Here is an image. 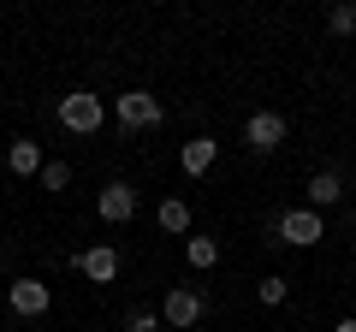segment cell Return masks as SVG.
<instances>
[{"instance_id":"cell-1","label":"cell","mask_w":356,"mask_h":332,"mask_svg":"<svg viewBox=\"0 0 356 332\" xmlns=\"http://www.w3.org/2000/svg\"><path fill=\"white\" fill-rule=\"evenodd\" d=\"M267 238L291 243V249H309V243H321V238H327V226H321V214H315V208H291V214H273Z\"/></svg>"},{"instance_id":"cell-2","label":"cell","mask_w":356,"mask_h":332,"mask_svg":"<svg viewBox=\"0 0 356 332\" xmlns=\"http://www.w3.org/2000/svg\"><path fill=\"white\" fill-rule=\"evenodd\" d=\"M102 119H107V107H102V95H89V90H72L60 101V125L72 131V137H95Z\"/></svg>"},{"instance_id":"cell-3","label":"cell","mask_w":356,"mask_h":332,"mask_svg":"<svg viewBox=\"0 0 356 332\" xmlns=\"http://www.w3.org/2000/svg\"><path fill=\"white\" fill-rule=\"evenodd\" d=\"M113 119H119L125 131H154V125L166 119V107L154 101L149 90H131V95H113Z\"/></svg>"},{"instance_id":"cell-4","label":"cell","mask_w":356,"mask_h":332,"mask_svg":"<svg viewBox=\"0 0 356 332\" xmlns=\"http://www.w3.org/2000/svg\"><path fill=\"white\" fill-rule=\"evenodd\" d=\"M72 267L83 273L89 285H113L119 279V249H113V243H89V249L72 256Z\"/></svg>"},{"instance_id":"cell-5","label":"cell","mask_w":356,"mask_h":332,"mask_svg":"<svg viewBox=\"0 0 356 332\" xmlns=\"http://www.w3.org/2000/svg\"><path fill=\"white\" fill-rule=\"evenodd\" d=\"M196 320H202V297L196 291H184V285H172V291H166V303H161V326H196Z\"/></svg>"},{"instance_id":"cell-6","label":"cell","mask_w":356,"mask_h":332,"mask_svg":"<svg viewBox=\"0 0 356 332\" xmlns=\"http://www.w3.org/2000/svg\"><path fill=\"white\" fill-rule=\"evenodd\" d=\"M95 214H102L107 226H125V219L137 214V190H131L125 179H113V184H107L102 196H95Z\"/></svg>"},{"instance_id":"cell-7","label":"cell","mask_w":356,"mask_h":332,"mask_svg":"<svg viewBox=\"0 0 356 332\" xmlns=\"http://www.w3.org/2000/svg\"><path fill=\"white\" fill-rule=\"evenodd\" d=\"M243 142H250L255 154L285 149V119H280V113H250V125H243Z\"/></svg>"},{"instance_id":"cell-8","label":"cell","mask_w":356,"mask_h":332,"mask_svg":"<svg viewBox=\"0 0 356 332\" xmlns=\"http://www.w3.org/2000/svg\"><path fill=\"white\" fill-rule=\"evenodd\" d=\"M13 315H24V320H36V315H48V303H54V291L42 279H13Z\"/></svg>"},{"instance_id":"cell-9","label":"cell","mask_w":356,"mask_h":332,"mask_svg":"<svg viewBox=\"0 0 356 332\" xmlns=\"http://www.w3.org/2000/svg\"><path fill=\"white\" fill-rule=\"evenodd\" d=\"M6 166H13L18 179H36L42 166H48V160H42V142L36 137H13V142H6Z\"/></svg>"},{"instance_id":"cell-10","label":"cell","mask_w":356,"mask_h":332,"mask_svg":"<svg viewBox=\"0 0 356 332\" xmlns=\"http://www.w3.org/2000/svg\"><path fill=\"white\" fill-rule=\"evenodd\" d=\"M214 154H220V142H214V137H191L184 149H178V166H184L191 179H202L208 166H214Z\"/></svg>"},{"instance_id":"cell-11","label":"cell","mask_w":356,"mask_h":332,"mask_svg":"<svg viewBox=\"0 0 356 332\" xmlns=\"http://www.w3.org/2000/svg\"><path fill=\"white\" fill-rule=\"evenodd\" d=\"M339 196H344V179H339V172H332V166H327V172H315V179H309V202H315V214H321V208H332V202H339Z\"/></svg>"},{"instance_id":"cell-12","label":"cell","mask_w":356,"mask_h":332,"mask_svg":"<svg viewBox=\"0 0 356 332\" xmlns=\"http://www.w3.org/2000/svg\"><path fill=\"white\" fill-rule=\"evenodd\" d=\"M161 231H172V238H184V231H191V202H184V196H166L161 202Z\"/></svg>"},{"instance_id":"cell-13","label":"cell","mask_w":356,"mask_h":332,"mask_svg":"<svg viewBox=\"0 0 356 332\" xmlns=\"http://www.w3.org/2000/svg\"><path fill=\"white\" fill-rule=\"evenodd\" d=\"M327 30H332V36H356V0H339V6H332Z\"/></svg>"},{"instance_id":"cell-14","label":"cell","mask_w":356,"mask_h":332,"mask_svg":"<svg viewBox=\"0 0 356 332\" xmlns=\"http://www.w3.org/2000/svg\"><path fill=\"white\" fill-rule=\"evenodd\" d=\"M184 256H191V267H214V261H220V243L214 238H191V243H184Z\"/></svg>"},{"instance_id":"cell-15","label":"cell","mask_w":356,"mask_h":332,"mask_svg":"<svg viewBox=\"0 0 356 332\" xmlns=\"http://www.w3.org/2000/svg\"><path fill=\"white\" fill-rule=\"evenodd\" d=\"M285 291H291V279H280V273H267V279L255 285V297H261L267 308H280V303H285Z\"/></svg>"},{"instance_id":"cell-16","label":"cell","mask_w":356,"mask_h":332,"mask_svg":"<svg viewBox=\"0 0 356 332\" xmlns=\"http://www.w3.org/2000/svg\"><path fill=\"white\" fill-rule=\"evenodd\" d=\"M65 184H72V166H65V160H48V166H42V190H65Z\"/></svg>"},{"instance_id":"cell-17","label":"cell","mask_w":356,"mask_h":332,"mask_svg":"<svg viewBox=\"0 0 356 332\" xmlns=\"http://www.w3.org/2000/svg\"><path fill=\"white\" fill-rule=\"evenodd\" d=\"M125 332H161V315H149V308H137V315L125 320Z\"/></svg>"},{"instance_id":"cell-18","label":"cell","mask_w":356,"mask_h":332,"mask_svg":"<svg viewBox=\"0 0 356 332\" xmlns=\"http://www.w3.org/2000/svg\"><path fill=\"white\" fill-rule=\"evenodd\" d=\"M332 332H356V315H344V320H339V326H332Z\"/></svg>"}]
</instances>
